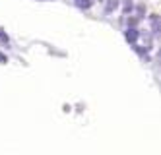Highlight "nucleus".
Wrapping results in <instances>:
<instances>
[{"mask_svg": "<svg viewBox=\"0 0 161 155\" xmlns=\"http://www.w3.org/2000/svg\"><path fill=\"white\" fill-rule=\"evenodd\" d=\"M126 39H128V41H132V43H134V41L138 39V31H136L134 27H132V29H126Z\"/></svg>", "mask_w": 161, "mask_h": 155, "instance_id": "f257e3e1", "label": "nucleus"}, {"mask_svg": "<svg viewBox=\"0 0 161 155\" xmlns=\"http://www.w3.org/2000/svg\"><path fill=\"white\" fill-rule=\"evenodd\" d=\"M76 6L82 8V10H87L91 6V0H76Z\"/></svg>", "mask_w": 161, "mask_h": 155, "instance_id": "f03ea898", "label": "nucleus"}, {"mask_svg": "<svg viewBox=\"0 0 161 155\" xmlns=\"http://www.w3.org/2000/svg\"><path fill=\"white\" fill-rule=\"evenodd\" d=\"M117 6H119V0H109V4H107V12H113Z\"/></svg>", "mask_w": 161, "mask_h": 155, "instance_id": "7ed1b4c3", "label": "nucleus"}, {"mask_svg": "<svg viewBox=\"0 0 161 155\" xmlns=\"http://www.w3.org/2000/svg\"><path fill=\"white\" fill-rule=\"evenodd\" d=\"M0 62H2V64H6V62H8V56H6V54H2V53H0Z\"/></svg>", "mask_w": 161, "mask_h": 155, "instance_id": "20e7f679", "label": "nucleus"}, {"mask_svg": "<svg viewBox=\"0 0 161 155\" xmlns=\"http://www.w3.org/2000/svg\"><path fill=\"white\" fill-rule=\"evenodd\" d=\"M0 39H2V41H6V43H8V35H4V33H0Z\"/></svg>", "mask_w": 161, "mask_h": 155, "instance_id": "39448f33", "label": "nucleus"}, {"mask_svg": "<svg viewBox=\"0 0 161 155\" xmlns=\"http://www.w3.org/2000/svg\"><path fill=\"white\" fill-rule=\"evenodd\" d=\"M99 2H103V0H99Z\"/></svg>", "mask_w": 161, "mask_h": 155, "instance_id": "423d86ee", "label": "nucleus"}]
</instances>
